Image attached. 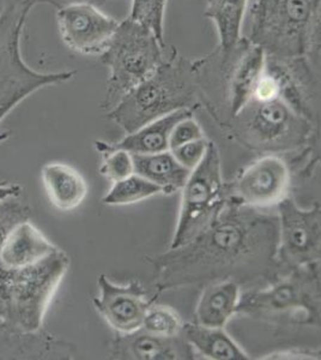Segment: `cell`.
<instances>
[{"label": "cell", "mask_w": 321, "mask_h": 360, "mask_svg": "<svg viewBox=\"0 0 321 360\" xmlns=\"http://www.w3.org/2000/svg\"><path fill=\"white\" fill-rule=\"evenodd\" d=\"M41 176L49 201L59 210L69 212L83 203L88 184L77 169L69 165L52 162L42 167Z\"/></svg>", "instance_id": "obj_20"}, {"label": "cell", "mask_w": 321, "mask_h": 360, "mask_svg": "<svg viewBox=\"0 0 321 360\" xmlns=\"http://www.w3.org/2000/svg\"><path fill=\"white\" fill-rule=\"evenodd\" d=\"M71 347L42 330L23 332L0 323V359L67 358Z\"/></svg>", "instance_id": "obj_17"}, {"label": "cell", "mask_w": 321, "mask_h": 360, "mask_svg": "<svg viewBox=\"0 0 321 360\" xmlns=\"http://www.w3.org/2000/svg\"><path fill=\"white\" fill-rule=\"evenodd\" d=\"M69 266V255L59 248L25 268L8 269L0 264L1 323L23 332L40 330Z\"/></svg>", "instance_id": "obj_7"}, {"label": "cell", "mask_w": 321, "mask_h": 360, "mask_svg": "<svg viewBox=\"0 0 321 360\" xmlns=\"http://www.w3.org/2000/svg\"><path fill=\"white\" fill-rule=\"evenodd\" d=\"M159 193H163L162 188L133 173L125 179L113 183V186L102 198V202L108 205H132Z\"/></svg>", "instance_id": "obj_25"}, {"label": "cell", "mask_w": 321, "mask_h": 360, "mask_svg": "<svg viewBox=\"0 0 321 360\" xmlns=\"http://www.w3.org/2000/svg\"><path fill=\"white\" fill-rule=\"evenodd\" d=\"M98 285L100 295L94 299L95 309L108 326L118 334L138 330L152 304L144 287L136 281L125 286L115 285L103 274L98 276Z\"/></svg>", "instance_id": "obj_15"}, {"label": "cell", "mask_w": 321, "mask_h": 360, "mask_svg": "<svg viewBox=\"0 0 321 360\" xmlns=\"http://www.w3.org/2000/svg\"><path fill=\"white\" fill-rule=\"evenodd\" d=\"M317 60L265 54L264 69L252 98H278L314 125L320 118V81Z\"/></svg>", "instance_id": "obj_11"}, {"label": "cell", "mask_w": 321, "mask_h": 360, "mask_svg": "<svg viewBox=\"0 0 321 360\" xmlns=\"http://www.w3.org/2000/svg\"><path fill=\"white\" fill-rule=\"evenodd\" d=\"M278 217L268 209L227 205L190 242L148 257L157 295L183 287L234 281L241 287L271 283L277 263Z\"/></svg>", "instance_id": "obj_1"}, {"label": "cell", "mask_w": 321, "mask_h": 360, "mask_svg": "<svg viewBox=\"0 0 321 360\" xmlns=\"http://www.w3.org/2000/svg\"><path fill=\"white\" fill-rule=\"evenodd\" d=\"M33 8L28 0H6L0 11V123L37 90L69 82L76 76V71L41 72L27 65L20 39ZM8 137V132L0 135V142Z\"/></svg>", "instance_id": "obj_8"}, {"label": "cell", "mask_w": 321, "mask_h": 360, "mask_svg": "<svg viewBox=\"0 0 321 360\" xmlns=\"http://www.w3.org/2000/svg\"><path fill=\"white\" fill-rule=\"evenodd\" d=\"M113 359H195V352L181 334L174 338L152 335L139 328L136 332L118 334L110 349Z\"/></svg>", "instance_id": "obj_16"}, {"label": "cell", "mask_w": 321, "mask_h": 360, "mask_svg": "<svg viewBox=\"0 0 321 360\" xmlns=\"http://www.w3.org/2000/svg\"><path fill=\"white\" fill-rule=\"evenodd\" d=\"M22 188L18 184H0V200L6 197L20 196Z\"/></svg>", "instance_id": "obj_34"}, {"label": "cell", "mask_w": 321, "mask_h": 360, "mask_svg": "<svg viewBox=\"0 0 321 360\" xmlns=\"http://www.w3.org/2000/svg\"><path fill=\"white\" fill-rule=\"evenodd\" d=\"M167 0H132L130 18L154 32L164 42V15Z\"/></svg>", "instance_id": "obj_27"}, {"label": "cell", "mask_w": 321, "mask_h": 360, "mask_svg": "<svg viewBox=\"0 0 321 360\" xmlns=\"http://www.w3.org/2000/svg\"><path fill=\"white\" fill-rule=\"evenodd\" d=\"M204 131L195 117L190 115L175 124L169 136V150L183 144L204 139Z\"/></svg>", "instance_id": "obj_31"}, {"label": "cell", "mask_w": 321, "mask_h": 360, "mask_svg": "<svg viewBox=\"0 0 321 360\" xmlns=\"http://www.w3.org/2000/svg\"><path fill=\"white\" fill-rule=\"evenodd\" d=\"M57 21L64 44L83 56H101L120 23L89 3L58 8Z\"/></svg>", "instance_id": "obj_14"}, {"label": "cell", "mask_w": 321, "mask_h": 360, "mask_svg": "<svg viewBox=\"0 0 321 360\" xmlns=\"http://www.w3.org/2000/svg\"><path fill=\"white\" fill-rule=\"evenodd\" d=\"M35 6L37 4H48L55 8H64L66 5L76 4V3H89L95 6H101L106 4L108 0H28Z\"/></svg>", "instance_id": "obj_32"}, {"label": "cell", "mask_w": 321, "mask_h": 360, "mask_svg": "<svg viewBox=\"0 0 321 360\" xmlns=\"http://www.w3.org/2000/svg\"><path fill=\"white\" fill-rule=\"evenodd\" d=\"M236 315L276 326L320 327V262L278 275L266 288L241 292Z\"/></svg>", "instance_id": "obj_6"}, {"label": "cell", "mask_w": 321, "mask_h": 360, "mask_svg": "<svg viewBox=\"0 0 321 360\" xmlns=\"http://www.w3.org/2000/svg\"><path fill=\"white\" fill-rule=\"evenodd\" d=\"M195 115L191 110H181L151 123L139 127L138 130L127 134L118 142L107 143L102 141L95 142V148L98 153L112 149H122L130 154L150 155L169 150V136L175 124L181 119Z\"/></svg>", "instance_id": "obj_18"}, {"label": "cell", "mask_w": 321, "mask_h": 360, "mask_svg": "<svg viewBox=\"0 0 321 360\" xmlns=\"http://www.w3.org/2000/svg\"><path fill=\"white\" fill-rule=\"evenodd\" d=\"M181 336L193 351L207 359L248 360L247 353L236 344L224 328L203 327L198 323H183Z\"/></svg>", "instance_id": "obj_22"}, {"label": "cell", "mask_w": 321, "mask_h": 360, "mask_svg": "<svg viewBox=\"0 0 321 360\" xmlns=\"http://www.w3.org/2000/svg\"><path fill=\"white\" fill-rule=\"evenodd\" d=\"M265 52L248 37L193 59L200 105L225 127L252 98L264 69Z\"/></svg>", "instance_id": "obj_2"}, {"label": "cell", "mask_w": 321, "mask_h": 360, "mask_svg": "<svg viewBox=\"0 0 321 360\" xmlns=\"http://www.w3.org/2000/svg\"><path fill=\"white\" fill-rule=\"evenodd\" d=\"M100 154H102L103 158L100 173L112 183H117L119 180L125 179L131 174H133V159L130 153L122 149H112L103 150Z\"/></svg>", "instance_id": "obj_29"}, {"label": "cell", "mask_w": 321, "mask_h": 360, "mask_svg": "<svg viewBox=\"0 0 321 360\" xmlns=\"http://www.w3.org/2000/svg\"><path fill=\"white\" fill-rule=\"evenodd\" d=\"M132 159L134 173L159 186L163 193L181 190L191 173L175 160L171 150L150 155L132 154Z\"/></svg>", "instance_id": "obj_23"}, {"label": "cell", "mask_w": 321, "mask_h": 360, "mask_svg": "<svg viewBox=\"0 0 321 360\" xmlns=\"http://www.w3.org/2000/svg\"><path fill=\"white\" fill-rule=\"evenodd\" d=\"M166 56V44L152 30L130 17L120 22L101 54V62L110 71L102 108L112 110L131 90L150 77Z\"/></svg>", "instance_id": "obj_9"}, {"label": "cell", "mask_w": 321, "mask_h": 360, "mask_svg": "<svg viewBox=\"0 0 321 360\" xmlns=\"http://www.w3.org/2000/svg\"><path fill=\"white\" fill-rule=\"evenodd\" d=\"M320 4L321 0H256L248 40L268 56L317 60Z\"/></svg>", "instance_id": "obj_4"}, {"label": "cell", "mask_w": 321, "mask_h": 360, "mask_svg": "<svg viewBox=\"0 0 321 360\" xmlns=\"http://www.w3.org/2000/svg\"><path fill=\"white\" fill-rule=\"evenodd\" d=\"M291 169L278 155H264L246 168L232 185L228 193L234 201L253 208H275L290 195Z\"/></svg>", "instance_id": "obj_13"}, {"label": "cell", "mask_w": 321, "mask_h": 360, "mask_svg": "<svg viewBox=\"0 0 321 360\" xmlns=\"http://www.w3.org/2000/svg\"><path fill=\"white\" fill-rule=\"evenodd\" d=\"M276 208L280 229L277 246L280 275L320 262V205L315 203L310 209H302L289 195Z\"/></svg>", "instance_id": "obj_12"}, {"label": "cell", "mask_w": 321, "mask_h": 360, "mask_svg": "<svg viewBox=\"0 0 321 360\" xmlns=\"http://www.w3.org/2000/svg\"><path fill=\"white\" fill-rule=\"evenodd\" d=\"M183 326V319L174 309L151 304L145 312L140 328L152 335L174 338L181 334Z\"/></svg>", "instance_id": "obj_26"}, {"label": "cell", "mask_w": 321, "mask_h": 360, "mask_svg": "<svg viewBox=\"0 0 321 360\" xmlns=\"http://www.w3.org/2000/svg\"><path fill=\"white\" fill-rule=\"evenodd\" d=\"M208 146L209 141L204 137V139L188 142V143L183 144L179 147L173 148L171 149V153L181 166L188 168V171H192L203 160L204 156L207 154V150H208Z\"/></svg>", "instance_id": "obj_30"}, {"label": "cell", "mask_w": 321, "mask_h": 360, "mask_svg": "<svg viewBox=\"0 0 321 360\" xmlns=\"http://www.w3.org/2000/svg\"><path fill=\"white\" fill-rule=\"evenodd\" d=\"M248 0H207L204 15L215 25L218 46L227 49L240 40Z\"/></svg>", "instance_id": "obj_24"}, {"label": "cell", "mask_w": 321, "mask_h": 360, "mask_svg": "<svg viewBox=\"0 0 321 360\" xmlns=\"http://www.w3.org/2000/svg\"><path fill=\"white\" fill-rule=\"evenodd\" d=\"M32 217V208L20 196L6 197L0 200V249L13 233L17 226L29 221Z\"/></svg>", "instance_id": "obj_28"}, {"label": "cell", "mask_w": 321, "mask_h": 360, "mask_svg": "<svg viewBox=\"0 0 321 360\" xmlns=\"http://www.w3.org/2000/svg\"><path fill=\"white\" fill-rule=\"evenodd\" d=\"M265 359H320V353L290 351V352H280L270 354V356H266Z\"/></svg>", "instance_id": "obj_33"}, {"label": "cell", "mask_w": 321, "mask_h": 360, "mask_svg": "<svg viewBox=\"0 0 321 360\" xmlns=\"http://www.w3.org/2000/svg\"><path fill=\"white\" fill-rule=\"evenodd\" d=\"M224 129L248 150L280 156L309 150L317 127L281 98H252Z\"/></svg>", "instance_id": "obj_5"}, {"label": "cell", "mask_w": 321, "mask_h": 360, "mask_svg": "<svg viewBox=\"0 0 321 360\" xmlns=\"http://www.w3.org/2000/svg\"><path fill=\"white\" fill-rule=\"evenodd\" d=\"M181 191L179 217L169 249L190 242L215 219L229 200L228 185L222 176L220 150L211 141H209L207 154L192 169Z\"/></svg>", "instance_id": "obj_10"}, {"label": "cell", "mask_w": 321, "mask_h": 360, "mask_svg": "<svg viewBox=\"0 0 321 360\" xmlns=\"http://www.w3.org/2000/svg\"><path fill=\"white\" fill-rule=\"evenodd\" d=\"M199 106L193 59L171 47L154 74L125 95L107 115L127 135L174 112L195 111Z\"/></svg>", "instance_id": "obj_3"}, {"label": "cell", "mask_w": 321, "mask_h": 360, "mask_svg": "<svg viewBox=\"0 0 321 360\" xmlns=\"http://www.w3.org/2000/svg\"><path fill=\"white\" fill-rule=\"evenodd\" d=\"M57 246L30 221L17 226L0 249V264L20 269L39 262L52 254Z\"/></svg>", "instance_id": "obj_19"}, {"label": "cell", "mask_w": 321, "mask_h": 360, "mask_svg": "<svg viewBox=\"0 0 321 360\" xmlns=\"http://www.w3.org/2000/svg\"><path fill=\"white\" fill-rule=\"evenodd\" d=\"M241 295V286L234 281L205 285L195 309V323L203 327L224 328L232 316Z\"/></svg>", "instance_id": "obj_21"}]
</instances>
